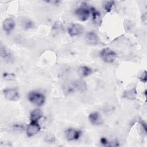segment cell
<instances>
[{"label":"cell","instance_id":"6da1fadb","mask_svg":"<svg viewBox=\"0 0 147 147\" xmlns=\"http://www.w3.org/2000/svg\"><path fill=\"white\" fill-rule=\"evenodd\" d=\"M28 99L32 103L37 106H41L44 105L45 97L44 94L38 91H31L28 94Z\"/></svg>","mask_w":147,"mask_h":147},{"label":"cell","instance_id":"7a4b0ae2","mask_svg":"<svg viewBox=\"0 0 147 147\" xmlns=\"http://www.w3.org/2000/svg\"><path fill=\"white\" fill-rule=\"evenodd\" d=\"M99 56L101 59L107 63H111L116 59L117 55L115 51L109 48L102 49L100 53Z\"/></svg>","mask_w":147,"mask_h":147},{"label":"cell","instance_id":"3957f363","mask_svg":"<svg viewBox=\"0 0 147 147\" xmlns=\"http://www.w3.org/2000/svg\"><path fill=\"white\" fill-rule=\"evenodd\" d=\"M86 5V3H82V5L75 11V14L81 21H87L90 17L91 14L90 7H88Z\"/></svg>","mask_w":147,"mask_h":147},{"label":"cell","instance_id":"277c9868","mask_svg":"<svg viewBox=\"0 0 147 147\" xmlns=\"http://www.w3.org/2000/svg\"><path fill=\"white\" fill-rule=\"evenodd\" d=\"M5 97L9 100L16 101L20 98V93L17 88H7L3 90Z\"/></svg>","mask_w":147,"mask_h":147},{"label":"cell","instance_id":"5b68a950","mask_svg":"<svg viewBox=\"0 0 147 147\" xmlns=\"http://www.w3.org/2000/svg\"><path fill=\"white\" fill-rule=\"evenodd\" d=\"M64 134L65 137L68 141H75L80 138L82 134V131L76 129L68 128L65 130Z\"/></svg>","mask_w":147,"mask_h":147},{"label":"cell","instance_id":"8992f818","mask_svg":"<svg viewBox=\"0 0 147 147\" xmlns=\"http://www.w3.org/2000/svg\"><path fill=\"white\" fill-rule=\"evenodd\" d=\"M41 129V127L38 122H31L26 128V135L28 137H32L38 133Z\"/></svg>","mask_w":147,"mask_h":147},{"label":"cell","instance_id":"52a82bcc","mask_svg":"<svg viewBox=\"0 0 147 147\" xmlns=\"http://www.w3.org/2000/svg\"><path fill=\"white\" fill-rule=\"evenodd\" d=\"M84 28L78 24H74L68 28V33L70 36H78L83 33Z\"/></svg>","mask_w":147,"mask_h":147},{"label":"cell","instance_id":"ba28073f","mask_svg":"<svg viewBox=\"0 0 147 147\" xmlns=\"http://www.w3.org/2000/svg\"><path fill=\"white\" fill-rule=\"evenodd\" d=\"M88 119L92 125L96 126L100 125L103 122L102 116L97 111H94L90 113L88 116Z\"/></svg>","mask_w":147,"mask_h":147},{"label":"cell","instance_id":"9c48e42d","mask_svg":"<svg viewBox=\"0 0 147 147\" xmlns=\"http://www.w3.org/2000/svg\"><path fill=\"white\" fill-rule=\"evenodd\" d=\"M15 21L13 18H6L2 23V28L3 30L7 33L9 34L15 27Z\"/></svg>","mask_w":147,"mask_h":147},{"label":"cell","instance_id":"30bf717a","mask_svg":"<svg viewBox=\"0 0 147 147\" xmlns=\"http://www.w3.org/2000/svg\"><path fill=\"white\" fill-rule=\"evenodd\" d=\"M0 50L1 56L5 61L6 63H10L13 61V57L10 50L3 45H1Z\"/></svg>","mask_w":147,"mask_h":147},{"label":"cell","instance_id":"8fae6325","mask_svg":"<svg viewBox=\"0 0 147 147\" xmlns=\"http://www.w3.org/2000/svg\"><path fill=\"white\" fill-rule=\"evenodd\" d=\"M86 41L91 45H96L98 42H99V37L97 34L93 32H88L86 34Z\"/></svg>","mask_w":147,"mask_h":147},{"label":"cell","instance_id":"7c38bea8","mask_svg":"<svg viewBox=\"0 0 147 147\" xmlns=\"http://www.w3.org/2000/svg\"><path fill=\"white\" fill-rule=\"evenodd\" d=\"M90 10L92 15V19L93 22L97 25H100L102 21L100 13L93 7H90Z\"/></svg>","mask_w":147,"mask_h":147},{"label":"cell","instance_id":"4fadbf2b","mask_svg":"<svg viewBox=\"0 0 147 147\" xmlns=\"http://www.w3.org/2000/svg\"><path fill=\"white\" fill-rule=\"evenodd\" d=\"M42 117V112L39 109H34L30 114V119L31 122H38Z\"/></svg>","mask_w":147,"mask_h":147},{"label":"cell","instance_id":"5bb4252c","mask_svg":"<svg viewBox=\"0 0 147 147\" xmlns=\"http://www.w3.org/2000/svg\"><path fill=\"white\" fill-rule=\"evenodd\" d=\"M137 95V91L135 88L125 90L123 94V97L129 100H134L136 99Z\"/></svg>","mask_w":147,"mask_h":147},{"label":"cell","instance_id":"9a60e30c","mask_svg":"<svg viewBox=\"0 0 147 147\" xmlns=\"http://www.w3.org/2000/svg\"><path fill=\"white\" fill-rule=\"evenodd\" d=\"M75 90L84 92L87 89V84L83 80H77L73 83Z\"/></svg>","mask_w":147,"mask_h":147},{"label":"cell","instance_id":"2e32d148","mask_svg":"<svg viewBox=\"0 0 147 147\" xmlns=\"http://www.w3.org/2000/svg\"><path fill=\"white\" fill-rule=\"evenodd\" d=\"M78 72L81 76L87 77L93 72V70L91 68L88 66H82L79 68Z\"/></svg>","mask_w":147,"mask_h":147},{"label":"cell","instance_id":"e0dca14e","mask_svg":"<svg viewBox=\"0 0 147 147\" xmlns=\"http://www.w3.org/2000/svg\"><path fill=\"white\" fill-rule=\"evenodd\" d=\"M21 25L25 29H32L34 27V23L32 21H31L29 19H23L21 22Z\"/></svg>","mask_w":147,"mask_h":147},{"label":"cell","instance_id":"ac0fdd59","mask_svg":"<svg viewBox=\"0 0 147 147\" xmlns=\"http://www.w3.org/2000/svg\"><path fill=\"white\" fill-rule=\"evenodd\" d=\"M114 5V1H106L103 2V9H105V10L107 13H110Z\"/></svg>","mask_w":147,"mask_h":147},{"label":"cell","instance_id":"d6986e66","mask_svg":"<svg viewBox=\"0 0 147 147\" xmlns=\"http://www.w3.org/2000/svg\"><path fill=\"white\" fill-rule=\"evenodd\" d=\"M75 88L74 87L73 83L67 84L64 87V91L65 92H67V94L72 93L75 91Z\"/></svg>","mask_w":147,"mask_h":147},{"label":"cell","instance_id":"ffe728a7","mask_svg":"<svg viewBox=\"0 0 147 147\" xmlns=\"http://www.w3.org/2000/svg\"><path fill=\"white\" fill-rule=\"evenodd\" d=\"M45 141L48 143H53L56 141V137L51 133H48L46 134L45 138Z\"/></svg>","mask_w":147,"mask_h":147},{"label":"cell","instance_id":"44dd1931","mask_svg":"<svg viewBox=\"0 0 147 147\" xmlns=\"http://www.w3.org/2000/svg\"><path fill=\"white\" fill-rule=\"evenodd\" d=\"M3 78L6 80H14L16 79V75L13 73L4 72L2 75Z\"/></svg>","mask_w":147,"mask_h":147},{"label":"cell","instance_id":"7402d4cb","mask_svg":"<svg viewBox=\"0 0 147 147\" xmlns=\"http://www.w3.org/2000/svg\"><path fill=\"white\" fill-rule=\"evenodd\" d=\"M146 78H147V76H146V71H142L138 75V78L140 79V80L144 83H145L146 82V80H147Z\"/></svg>","mask_w":147,"mask_h":147},{"label":"cell","instance_id":"603a6c76","mask_svg":"<svg viewBox=\"0 0 147 147\" xmlns=\"http://www.w3.org/2000/svg\"><path fill=\"white\" fill-rule=\"evenodd\" d=\"M13 128L16 130L22 131V130H24L25 129V126L23 124H21V123H17V124L14 125Z\"/></svg>","mask_w":147,"mask_h":147},{"label":"cell","instance_id":"cb8c5ba5","mask_svg":"<svg viewBox=\"0 0 147 147\" xmlns=\"http://www.w3.org/2000/svg\"><path fill=\"white\" fill-rule=\"evenodd\" d=\"M100 144H102L103 146H110V142H109L108 140L105 137H102L100 140Z\"/></svg>","mask_w":147,"mask_h":147},{"label":"cell","instance_id":"d4e9b609","mask_svg":"<svg viewBox=\"0 0 147 147\" xmlns=\"http://www.w3.org/2000/svg\"><path fill=\"white\" fill-rule=\"evenodd\" d=\"M47 3H51L52 5H59L60 3V1H46Z\"/></svg>","mask_w":147,"mask_h":147},{"label":"cell","instance_id":"484cf974","mask_svg":"<svg viewBox=\"0 0 147 147\" xmlns=\"http://www.w3.org/2000/svg\"><path fill=\"white\" fill-rule=\"evenodd\" d=\"M146 18H147V16H146V13H144L142 14V21L145 24H146Z\"/></svg>","mask_w":147,"mask_h":147},{"label":"cell","instance_id":"4316f807","mask_svg":"<svg viewBox=\"0 0 147 147\" xmlns=\"http://www.w3.org/2000/svg\"><path fill=\"white\" fill-rule=\"evenodd\" d=\"M141 126H142V130H143L144 132L145 133V134H146V125L145 123H144V122H141Z\"/></svg>","mask_w":147,"mask_h":147}]
</instances>
